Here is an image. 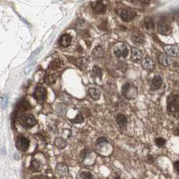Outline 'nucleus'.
Masks as SVG:
<instances>
[{
	"label": "nucleus",
	"mask_w": 179,
	"mask_h": 179,
	"mask_svg": "<svg viewBox=\"0 0 179 179\" xmlns=\"http://www.w3.org/2000/svg\"><path fill=\"white\" fill-rule=\"evenodd\" d=\"M148 161L150 162V163H153V161H154V158H153V157L152 155H148Z\"/></svg>",
	"instance_id": "38"
},
{
	"label": "nucleus",
	"mask_w": 179,
	"mask_h": 179,
	"mask_svg": "<svg viewBox=\"0 0 179 179\" xmlns=\"http://www.w3.org/2000/svg\"><path fill=\"white\" fill-rule=\"evenodd\" d=\"M114 179H121V178H120L119 176H116Z\"/></svg>",
	"instance_id": "42"
},
{
	"label": "nucleus",
	"mask_w": 179,
	"mask_h": 179,
	"mask_svg": "<svg viewBox=\"0 0 179 179\" xmlns=\"http://www.w3.org/2000/svg\"><path fill=\"white\" fill-rule=\"evenodd\" d=\"M83 1H85V0H80V1H80V2H83Z\"/></svg>",
	"instance_id": "43"
},
{
	"label": "nucleus",
	"mask_w": 179,
	"mask_h": 179,
	"mask_svg": "<svg viewBox=\"0 0 179 179\" xmlns=\"http://www.w3.org/2000/svg\"><path fill=\"white\" fill-rule=\"evenodd\" d=\"M34 65H35V63H32V65H31V66H29L26 69V70H25L26 75H27V74H29L30 72H31V71L32 70V69L34 67Z\"/></svg>",
	"instance_id": "35"
},
{
	"label": "nucleus",
	"mask_w": 179,
	"mask_h": 179,
	"mask_svg": "<svg viewBox=\"0 0 179 179\" xmlns=\"http://www.w3.org/2000/svg\"><path fill=\"white\" fill-rule=\"evenodd\" d=\"M175 69H176V72H177L178 73H179V63H178V64L176 65V66Z\"/></svg>",
	"instance_id": "40"
},
{
	"label": "nucleus",
	"mask_w": 179,
	"mask_h": 179,
	"mask_svg": "<svg viewBox=\"0 0 179 179\" xmlns=\"http://www.w3.org/2000/svg\"><path fill=\"white\" fill-rule=\"evenodd\" d=\"M141 66L144 69L148 71H152L155 67L153 60L149 57L144 58L141 62Z\"/></svg>",
	"instance_id": "13"
},
{
	"label": "nucleus",
	"mask_w": 179,
	"mask_h": 179,
	"mask_svg": "<svg viewBox=\"0 0 179 179\" xmlns=\"http://www.w3.org/2000/svg\"><path fill=\"white\" fill-rule=\"evenodd\" d=\"M61 101L64 102V103H70L72 101L71 96L66 92H63L61 94Z\"/></svg>",
	"instance_id": "30"
},
{
	"label": "nucleus",
	"mask_w": 179,
	"mask_h": 179,
	"mask_svg": "<svg viewBox=\"0 0 179 179\" xmlns=\"http://www.w3.org/2000/svg\"><path fill=\"white\" fill-rule=\"evenodd\" d=\"M41 162L37 159H32L30 164V170L32 172H39L41 170Z\"/></svg>",
	"instance_id": "17"
},
{
	"label": "nucleus",
	"mask_w": 179,
	"mask_h": 179,
	"mask_svg": "<svg viewBox=\"0 0 179 179\" xmlns=\"http://www.w3.org/2000/svg\"><path fill=\"white\" fill-rule=\"evenodd\" d=\"M158 31L160 34H164V35H168L171 33L172 29L170 24L166 18H162L159 20L158 24Z\"/></svg>",
	"instance_id": "6"
},
{
	"label": "nucleus",
	"mask_w": 179,
	"mask_h": 179,
	"mask_svg": "<svg viewBox=\"0 0 179 179\" xmlns=\"http://www.w3.org/2000/svg\"><path fill=\"white\" fill-rule=\"evenodd\" d=\"M122 94L127 99H135L138 96V92L135 86L130 83H127L123 86Z\"/></svg>",
	"instance_id": "4"
},
{
	"label": "nucleus",
	"mask_w": 179,
	"mask_h": 179,
	"mask_svg": "<svg viewBox=\"0 0 179 179\" xmlns=\"http://www.w3.org/2000/svg\"><path fill=\"white\" fill-rule=\"evenodd\" d=\"M31 108V105L30 102L24 98L21 99L20 101H18L16 104V105L14 110V112L11 114V126L14 128V125L15 121L17 118V116L18 114L22 112H24L27 110H29Z\"/></svg>",
	"instance_id": "1"
},
{
	"label": "nucleus",
	"mask_w": 179,
	"mask_h": 179,
	"mask_svg": "<svg viewBox=\"0 0 179 179\" xmlns=\"http://www.w3.org/2000/svg\"><path fill=\"white\" fill-rule=\"evenodd\" d=\"M75 64L81 69H85L88 66V61L85 58H78L75 60Z\"/></svg>",
	"instance_id": "22"
},
{
	"label": "nucleus",
	"mask_w": 179,
	"mask_h": 179,
	"mask_svg": "<svg viewBox=\"0 0 179 179\" xmlns=\"http://www.w3.org/2000/svg\"><path fill=\"white\" fill-rule=\"evenodd\" d=\"M71 42V37L68 34H65L62 35L59 40V43L63 47H67L69 46Z\"/></svg>",
	"instance_id": "18"
},
{
	"label": "nucleus",
	"mask_w": 179,
	"mask_h": 179,
	"mask_svg": "<svg viewBox=\"0 0 179 179\" xmlns=\"http://www.w3.org/2000/svg\"><path fill=\"white\" fill-rule=\"evenodd\" d=\"M166 139H164V138H156L155 139V143L156 145L158 146V147L161 148L162 147V146H164L165 144H166Z\"/></svg>",
	"instance_id": "33"
},
{
	"label": "nucleus",
	"mask_w": 179,
	"mask_h": 179,
	"mask_svg": "<svg viewBox=\"0 0 179 179\" xmlns=\"http://www.w3.org/2000/svg\"><path fill=\"white\" fill-rule=\"evenodd\" d=\"M174 167L177 173H179V161H176L174 163Z\"/></svg>",
	"instance_id": "37"
},
{
	"label": "nucleus",
	"mask_w": 179,
	"mask_h": 179,
	"mask_svg": "<svg viewBox=\"0 0 179 179\" xmlns=\"http://www.w3.org/2000/svg\"><path fill=\"white\" fill-rule=\"evenodd\" d=\"M138 1L142 4H148L152 1V0H138Z\"/></svg>",
	"instance_id": "39"
},
{
	"label": "nucleus",
	"mask_w": 179,
	"mask_h": 179,
	"mask_svg": "<svg viewBox=\"0 0 179 179\" xmlns=\"http://www.w3.org/2000/svg\"><path fill=\"white\" fill-rule=\"evenodd\" d=\"M80 176L82 179H94L92 174L90 172H82L80 174Z\"/></svg>",
	"instance_id": "31"
},
{
	"label": "nucleus",
	"mask_w": 179,
	"mask_h": 179,
	"mask_svg": "<svg viewBox=\"0 0 179 179\" xmlns=\"http://www.w3.org/2000/svg\"><path fill=\"white\" fill-rule=\"evenodd\" d=\"M40 51H41V48H39L38 49H36V50L34 51V52L32 53L31 56V57L29 58V59H30V60H31V59H33V57H34V56H35V55H36V54H38V53H39V52H40Z\"/></svg>",
	"instance_id": "36"
},
{
	"label": "nucleus",
	"mask_w": 179,
	"mask_h": 179,
	"mask_svg": "<svg viewBox=\"0 0 179 179\" xmlns=\"http://www.w3.org/2000/svg\"><path fill=\"white\" fill-rule=\"evenodd\" d=\"M114 53L116 57H125L128 55V49L125 45L123 43L117 44L114 48Z\"/></svg>",
	"instance_id": "8"
},
{
	"label": "nucleus",
	"mask_w": 179,
	"mask_h": 179,
	"mask_svg": "<svg viewBox=\"0 0 179 179\" xmlns=\"http://www.w3.org/2000/svg\"><path fill=\"white\" fill-rule=\"evenodd\" d=\"M93 72H94V75L97 76H101V71L99 68H98L96 67H94L93 69Z\"/></svg>",
	"instance_id": "34"
},
{
	"label": "nucleus",
	"mask_w": 179,
	"mask_h": 179,
	"mask_svg": "<svg viewBox=\"0 0 179 179\" xmlns=\"http://www.w3.org/2000/svg\"><path fill=\"white\" fill-rule=\"evenodd\" d=\"M108 143V140L106 139L105 137H100L98 138L96 141V145H101L102 144Z\"/></svg>",
	"instance_id": "32"
},
{
	"label": "nucleus",
	"mask_w": 179,
	"mask_h": 179,
	"mask_svg": "<svg viewBox=\"0 0 179 179\" xmlns=\"http://www.w3.org/2000/svg\"><path fill=\"white\" fill-rule=\"evenodd\" d=\"M167 109L169 112L175 113L179 112V96L170 94L167 98Z\"/></svg>",
	"instance_id": "3"
},
{
	"label": "nucleus",
	"mask_w": 179,
	"mask_h": 179,
	"mask_svg": "<svg viewBox=\"0 0 179 179\" xmlns=\"http://www.w3.org/2000/svg\"><path fill=\"white\" fill-rule=\"evenodd\" d=\"M92 8L96 13L102 12V11L105 10V6H104V4L101 1L93 2L92 4Z\"/></svg>",
	"instance_id": "19"
},
{
	"label": "nucleus",
	"mask_w": 179,
	"mask_h": 179,
	"mask_svg": "<svg viewBox=\"0 0 179 179\" xmlns=\"http://www.w3.org/2000/svg\"><path fill=\"white\" fill-rule=\"evenodd\" d=\"M162 83H163V80H162V77L160 75L155 76L151 83V90L154 91V90L160 89V87L162 86Z\"/></svg>",
	"instance_id": "11"
},
{
	"label": "nucleus",
	"mask_w": 179,
	"mask_h": 179,
	"mask_svg": "<svg viewBox=\"0 0 179 179\" xmlns=\"http://www.w3.org/2000/svg\"><path fill=\"white\" fill-rule=\"evenodd\" d=\"M18 122L25 129H31L38 123L35 117L32 114L24 113L18 117Z\"/></svg>",
	"instance_id": "2"
},
{
	"label": "nucleus",
	"mask_w": 179,
	"mask_h": 179,
	"mask_svg": "<svg viewBox=\"0 0 179 179\" xmlns=\"http://www.w3.org/2000/svg\"><path fill=\"white\" fill-rule=\"evenodd\" d=\"M93 54L95 57L98 58L103 57L104 55V51L101 46H97L93 51Z\"/></svg>",
	"instance_id": "26"
},
{
	"label": "nucleus",
	"mask_w": 179,
	"mask_h": 179,
	"mask_svg": "<svg viewBox=\"0 0 179 179\" xmlns=\"http://www.w3.org/2000/svg\"><path fill=\"white\" fill-rule=\"evenodd\" d=\"M144 24H145V27L147 30H153L154 29V24H153V20L150 17L145 18Z\"/></svg>",
	"instance_id": "27"
},
{
	"label": "nucleus",
	"mask_w": 179,
	"mask_h": 179,
	"mask_svg": "<svg viewBox=\"0 0 179 179\" xmlns=\"http://www.w3.org/2000/svg\"><path fill=\"white\" fill-rule=\"evenodd\" d=\"M136 16V13L131 9H124L121 14V16L123 20L125 22H130L133 20Z\"/></svg>",
	"instance_id": "9"
},
{
	"label": "nucleus",
	"mask_w": 179,
	"mask_h": 179,
	"mask_svg": "<svg viewBox=\"0 0 179 179\" xmlns=\"http://www.w3.org/2000/svg\"><path fill=\"white\" fill-rule=\"evenodd\" d=\"M116 122H117V124L118 127L121 128H124L127 125V118L123 114L118 113L117 114V117H116Z\"/></svg>",
	"instance_id": "15"
},
{
	"label": "nucleus",
	"mask_w": 179,
	"mask_h": 179,
	"mask_svg": "<svg viewBox=\"0 0 179 179\" xmlns=\"http://www.w3.org/2000/svg\"><path fill=\"white\" fill-rule=\"evenodd\" d=\"M69 121L73 124H80L84 121V117H83L82 113L80 112L77 114L76 117L73 119H69Z\"/></svg>",
	"instance_id": "24"
},
{
	"label": "nucleus",
	"mask_w": 179,
	"mask_h": 179,
	"mask_svg": "<svg viewBox=\"0 0 179 179\" xmlns=\"http://www.w3.org/2000/svg\"><path fill=\"white\" fill-rule=\"evenodd\" d=\"M9 97L8 95L4 94L1 97V108L2 110H6L8 106Z\"/></svg>",
	"instance_id": "25"
},
{
	"label": "nucleus",
	"mask_w": 179,
	"mask_h": 179,
	"mask_svg": "<svg viewBox=\"0 0 179 179\" xmlns=\"http://www.w3.org/2000/svg\"><path fill=\"white\" fill-rule=\"evenodd\" d=\"M56 111L57 113L61 115H65L67 112V107L63 104H58L56 106Z\"/></svg>",
	"instance_id": "28"
},
{
	"label": "nucleus",
	"mask_w": 179,
	"mask_h": 179,
	"mask_svg": "<svg viewBox=\"0 0 179 179\" xmlns=\"http://www.w3.org/2000/svg\"><path fill=\"white\" fill-rule=\"evenodd\" d=\"M33 97L39 103H43L45 102L47 97V92L45 88L43 86L36 87L33 93Z\"/></svg>",
	"instance_id": "7"
},
{
	"label": "nucleus",
	"mask_w": 179,
	"mask_h": 179,
	"mask_svg": "<svg viewBox=\"0 0 179 179\" xmlns=\"http://www.w3.org/2000/svg\"><path fill=\"white\" fill-rule=\"evenodd\" d=\"M158 61L162 66L164 67H168L171 64L172 60L170 57L166 53H161L158 57Z\"/></svg>",
	"instance_id": "14"
},
{
	"label": "nucleus",
	"mask_w": 179,
	"mask_h": 179,
	"mask_svg": "<svg viewBox=\"0 0 179 179\" xmlns=\"http://www.w3.org/2000/svg\"><path fill=\"white\" fill-rule=\"evenodd\" d=\"M56 172L58 175L65 176L69 173L68 166L64 163H59L56 166Z\"/></svg>",
	"instance_id": "16"
},
{
	"label": "nucleus",
	"mask_w": 179,
	"mask_h": 179,
	"mask_svg": "<svg viewBox=\"0 0 179 179\" xmlns=\"http://www.w3.org/2000/svg\"><path fill=\"white\" fill-rule=\"evenodd\" d=\"M131 56L134 61H139L142 57V54L140 50L135 47H133L131 48Z\"/></svg>",
	"instance_id": "23"
},
{
	"label": "nucleus",
	"mask_w": 179,
	"mask_h": 179,
	"mask_svg": "<svg viewBox=\"0 0 179 179\" xmlns=\"http://www.w3.org/2000/svg\"><path fill=\"white\" fill-rule=\"evenodd\" d=\"M164 49L165 53L170 57H177L179 55V48L174 45H166Z\"/></svg>",
	"instance_id": "10"
},
{
	"label": "nucleus",
	"mask_w": 179,
	"mask_h": 179,
	"mask_svg": "<svg viewBox=\"0 0 179 179\" xmlns=\"http://www.w3.org/2000/svg\"><path fill=\"white\" fill-rule=\"evenodd\" d=\"M46 179H53V178H46Z\"/></svg>",
	"instance_id": "44"
},
{
	"label": "nucleus",
	"mask_w": 179,
	"mask_h": 179,
	"mask_svg": "<svg viewBox=\"0 0 179 179\" xmlns=\"http://www.w3.org/2000/svg\"><path fill=\"white\" fill-rule=\"evenodd\" d=\"M174 134H175L176 135L179 136V129H177L176 130L175 132H174Z\"/></svg>",
	"instance_id": "41"
},
{
	"label": "nucleus",
	"mask_w": 179,
	"mask_h": 179,
	"mask_svg": "<svg viewBox=\"0 0 179 179\" xmlns=\"http://www.w3.org/2000/svg\"><path fill=\"white\" fill-rule=\"evenodd\" d=\"M131 40L136 45H141L145 41V38L141 32L136 31L131 34Z\"/></svg>",
	"instance_id": "12"
},
{
	"label": "nucleus",
	"mask_w": 179,
	"mask_h": 179,
	"mask_svg": "<svg viewBox=\"0 0 179 179\" xmlns=\"http://www.w3.org/2000/svg\"><path fill=\"white\" fill-rule=\"evenodd\" d=\"M89 94L92 99L98 101L101 98V91L96 88H90L89 89Z\"/></svg>",
	"instance_id": "21"
},
{
	"label": "nucleus",
	"mask_w": 179,
	"mask_h": 179,
	"mask_svg": "<svg viewBox=\"0 0 179 179\" xmlns=\"http://www.w3.org/2000/svg\"><path fill=\"white\" fill-rule=\"evenodd\" d=\"M90 153H91V152H90V150H89V149H88V148L83 149V150L81 151L80 153V159L82 160V161H83V160L86 158L88 155L90 154Z\"/></svg>",
	"instance_id": "29"
},
{
	"label": "nucleus",
	"mask_w": 179,
	"mask_h": 179,
	"mask_svg": "<svg viewBox=\"0 0 179 179\" xmlns=\"http://www.w3.org/2000/svg\"><path fill=\"white\" fill-rule=\"evenodd\" d=\"M30 147V140L22 135L18 136L16 141V148L21 152H26Z\"/></svg>",
	"instance_id": "5"
},
{
	"label": "nucleus",
	"mask_w": 179,
	"mask_h": 179,
	"mask_svg": "<svg viewBox=\"0 0 179 179\" xmlns=\"http://www.w3.org/2000/svg\"><path fill=\"white\" fill-rule=\"evenodd\" d=\"M54 145L59 150H63V149L66 148L67 145V143L66 139H64L62 138H57L54 140Z\"/></svg>",
	"instance_id": "20"
}]
</instances>
